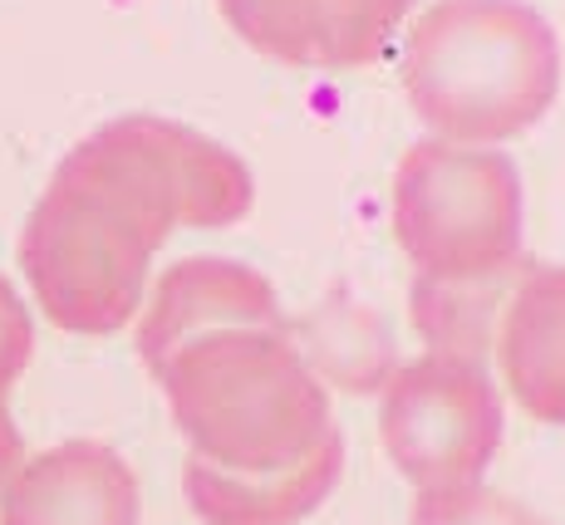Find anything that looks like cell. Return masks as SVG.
<instances>
[{
  "instance_id": "7c38bea8",
  "label": "cell",
  "mask_w": 565,
  "mask_h": 525,
  "mask_svg": "<svg viewBox=\"0 0 565 525\" xmlns=\"http://www.w3.org/2000/svg\"><path fill=\"white\" fill-rule=\"evenodd\" d=\"M320 25V69H369L418 0H310Z\"/></svg>"
},
{
  "instance_id": "8fae6325",
  "label": "cell",
  "mask_w": 565,
  "mask_h": 525,
  "mask_svg": "<svg viewBox=\"0 0 565 525\" xmlns=\"http://www.w3.org/2000/svg\"><path fill=\"white\" fill-rule=\"evenodd\" d=\"M296 354L320 383H340L350 393H374L394 374V334L384 330L379 314H369L360 300L334 294L315 304L300 324H286Z\"/></svg>"
},
{
  "instance_id": "6da1fadb",
  "label": "cell",
  "mask_w": 565,
  "mask_h": 525,
  "mask_svg": "<svg viewBox=\"0 0 565 525\" xmlns=\"http://www.w3.org/2000/svg\"><path fill=\"white\" fill-rule=\"evenodd\" d=\"M192 462L226 476H266L296 467L334 432L330 393L306 368L286 330L192 334L153 368Z\"/></svg>"
},
{
  "instance_id": "5b68a950",
  "label": "cell",
  "mask_w": 565,
  "mask_h": 525,
  "mask_svg": "<svg viewBox=\"0 0 565 525\" xmlns=\"http://www.w3.org/2000/svg\"><path fill=\"white\" fill-rule=\"evenodd\" d=\"M74 172L104 182L153 216L162 232L236 226L256 202L252 168L216 138L158 114L114 118L64 152Z\"/></svg>"
},
{
  "instance_id": "30bf717a",
  "label": "cell",
  "mask_w": 565,
  "mask_h": 525,
  "mask_svg": "<svg viewBox=\"0 0 565 525\" xmlns=\"http://www.w3.org/2000/svg\"><path fill=\"white\" fill-rule=\"evenodd\" d=\"M344 472V437L334 432L324 447L300 457L296 467H280L266 476H226L212 467H182L188 506L202 525H300L330 501Z\"/></svg>"
},
{
  "instance_id": "2e32d148",
  "label": "cell",
  "mask_w": 565,
  "mask_h": 525,
  "mask_svg": "<svg viewBox=\"0 0 565 525\" xmlns=\"http://www.w3.org/2000/svg\"><path fill=\"white\" fill-rule=\"evenodd\" d=\"M20 462H25V442H20V428H15V418H10V403H6V393H0V491H6V481L15 476Z\"/></svg>"
},
{
  "instance_id": "5bb4252c",
  "label": "cell",
  "mask_w": 565,
  "mask_h": 525,
  "mask_svg": "<svg viewBox=\"0 0 565 525\" xmlns=\"http://www.w3.org/2000/svg\"><path fill=\"white\" fill-rule=\"evenodd\" d=\"M408 525H551L521 501L487 491L482 481L472 486H448V491H418L408 511Z\"/></svg>"
},
{
  "instance_id": "4fadbf2b",
  "label": "cell",
  "mask_w": 565,
  "mask_h": 525,
  "mask_svg": "<svg viewBox=\"0 0 565 525\" xmlns=\"http://www.w3.org/2000/svg\"><path fill=\"white\" fill-rule=\"evenodd\" d=\"M216 10L256 54L290 69H320V25L310 0H216Z\"/></svg>"
},
{
  "instance_id": "7a4b0ae2",
  "label": "cell",
  "mask_w": 565,
  "mask_h": 525,
  "mask_svg": "<svg viewBox=\"0 0 565 525\" xmlns=\"http://www.w3.org/2000/svg\"><path fill=\"white\" fill-rule=\"evenodd\" d=\"M413 114L458 148H497L546 118L561 94V45L526 0H438L404 40Z\"/></svg>"
},
{
  "instance_id": "277c9868",
  "label": "cell",
  "mask_w": 565,
  "mask_h": 525,
  "mask_svg": "<svg viewBox=\"0 0 565 525\" xmlns=\"http://www.w3.org/2000/svg\"><path fill=\"white\" fill-rule=\"evenodd\" d=\"M394 236L428 286H492L521 260V178L497 148L423 138L394 172Z\"/></svg>"
},
{
  "instance_id": "9c48e42d",
  "label": "cell",
  "mask_w": 565,
  "mask_h": 525,
  "mask_svg": "<svg viewBox=\"0 0 565 525\" xmlns=\"http://www.w3.org/2000/svg\"><path fill=\"white\" fill-rule=\"evenodd\" d=\"M497 358L521 413L565 428V266L526 260L497 320Z\"/></svg>"
},
{
  "instance_id": "3957f363",
  "label": "cell",
  "mask_w": 565,
  "mask_h": 525,
  "mask_svg": "<svg viewBox=\"0 0 565 525\" xmlns=\"http://www.w3.org/2000/svg\"><path fill=\"white\" fill-rule=\"evenodd\" d=\"M168 236L114 188L60 162L25 216L20 270L54 330L118 334L143 310L148 270Z\"/></svg>"
},
{
  "instance_id": "ba28073f",
  "label": "cell",
  "mask_w": 565,
  "mask_h": 525,
  "mask_svg": "<svg viewBox=\"0 0 565 525\" xmlns=\"http://www.w3.org/2000/svg\"><path fill=\"white\" fill-rule=\"evenodd\" d=\"M232 324H256V330H286L280 294L260 270L222 256H192L178 260L168 276L143 300L138 320V358L153 374L162 358L192 334L232 330Z\"/></svg>"
},
{
  "instance_id": "8992f818",
  "label": "cell",
  "mask_w": 565,
  "mask_h": 525,
  "mask_svg": "<svg viewBox=\"0 0 565 525\" xmlns=\"http://www.w3.org/2000/svg\"><path fill=\"white\" fill-rule=\"evenodd\" d=\"M502 393L482 358L438 354L394 368L384 383V452L413 491L472 486L502 447Z\"/></svg>"
},
{
  "instance_id": "9a60e30c",
  "label": "cell",
  "mask_w": 565,
  "mask_h": 525,
  "mask_svg": "<svg viewBox=\"0 0 565 525\" xmlns=\"http://www.w3.org/2000/svg\"><path fill=\"white\" fill-rule=\"evenodd\" d=\"M30 354H35V324H30V310L15 294V286L0 276V393L15 388Z\"/></svg>"
},
{
  "instance_id": "52a82bcc",
  "label": "cell",
  "mask_w": 565,
  "mask_h": 525,
  "mask_svg": "<svg viewBox=\"0 0 565 525\" xmlns=\"http://www.w3.org/2000/svg\"><path fill=\"white\" fill-rule=\"evenodd\" d=\"M138 511L134 467L94 437L25 457L0 491V525H138Z\"/></svg>"
}]
</instances>
